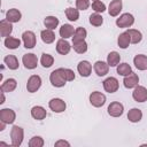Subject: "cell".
Listing matches in <instances>:
<instances>
[{
    "label": "cell",
    "mask_w": 147,
    "mask_h": 147,
    "mask_svg": "<svg viewBox=\"0 0 147 147\" xmlns=\"http://www.w3.org/2000/svg\"><path fill=\"white\" fill-rule=\"evenodd\" d=\"M21 45V40L14 37H6L5 39V46L9 49H15L17 47H20Z\"/></svg>",
    "instance_id": "cell-32"
},
{
    "label": "cell",
    "mask_w": 147,
    "mask_h": 147,
    "mask_svg": "<svg viewBox=\"0 0 147 147\" xmlns=\"http://www.w3.org/2000/svg\"><path fill=\"white\" fill-rule=\"evenodd\" d=\"M40 63L44 68H49L53 65L54 63V57L51 55V54H47V53H42L41 55V59H40Z\"/></svg>",
    "instance_id": "cell-35"
},
{
    "label": "cell",
    "mask_w": 147,
    "mask_h": 147,
    "mask_svg": "<svg viewBox=\"0 0 147 147\" xmlns=\"http://www.w3.org/2000/svg\"><path fill=\"white\" fill-rule=\"evenodd\" d=\"M70 49H71V46H70V44H69L65 39L61 38V39L57 40V42H56V52H57L59 54H61V55H67V54L70 52Z\"/></svg>",
    "instance_id": "cell-16"
},
{
    "label": "cell",
    "mask_w": 147,
    "mask_h": 147,
    "mask_svg": "<svg viewBox=\"0 0 147 147\" xmlns=\"http://www.w3.org/2000/svg\"><path fill=\"white\" fill-rule=\"evenodd\" d=\"M64 75H65L67 82H71V80H74V79H75V72H74L71 69L64 68Z\"/></svg>",
    "instance_id": "cell-41"
},
{
    "label": "cell",
    "mask_w": 147,
    "mask_h": 147,
    "mask_svg": "<svg viewBox=\"0 0 147 147\" xmlns=\"http://www.w3.org/2000/svg\"><path fill=\"white\" fill-rule=\"evenodd\" d=\"M65 16H67V18H68L69 21L75 22V21H77V20L79 18V10L76 9V8L69 7V8L65 9Z\"/></svg>",
    "instance_id": "cell-34"
},
{
    "label": "cell",
    "mask_w": 147,
    "mask_h": 147,
    "mask_svg": "<svg viewBox=\"0 0 147 147\" xmlns=\"http://www.w3.org/2000/svg\"><path fill=\"white\" fill-rule=\"evenodd\" d=\"M44 25L47 29L54 30L59 25V18L55 17V16H46L45 20H44Z\"/></svg>",
    "instance_id": "cell-31"
},
{
    "label": "cell",
    "mask_w": 147,
    "mask_h": 147,
    "mask_svg": "<svg viewBox=\"0 0 147 147\" xmlns=\"http://www.w3.org/2000/svg\"><path fill=\"white\" fill-rule=\"evenodd\" d=\"M44 146V139L39 136L32 137L29 141V147H42Z\"/></svg>",
    "instance_id": "cell-38"
},
{
    "label": "cell",
    "mask_w": 147,
    "mask_h": 147,
    "mask_svg": "<svg viewBox=\"0 0 147 147\" xmlns=\"http://www.w3.org/2000/svg\"><path fill=\"white\" fill-rule=\"evenodd\" d=\"M94 68V71L98 76L102 77V76H106L108 74V70H109V64L107 62H103V61H96L93 65Z\"/></svg>",
    "instance_id": "cell-15"
},
{
    "label": "cell",
    "mask_w": 147,
    "mask_h": 147,
    "mask_svg": "<svg viewBox=\"0 0 147 147\" xmlns=\"http://www.w3.org/2000/svg\"><path fill=\"white\" fill-rule=\"evenodd\" d=\"M90 23L93 26H100L103 23V17L99 14V13H94L90 16Z\"/></svg>",
    "instance_id": "cell-37"
},
{
    "label": "cell",
    "mask_w": 147,
    "mask_h": 147,
    "mask_svg": "<svg viewBox=\"0 0 147 147\" xmlns=\"http://www.w3.org/2000/svg\"><path fill=\"white\" fill-rule=\"evenodd\" d=\"M22 62L26 69H34L38 64V59H37V55H34L33 53H28L23 55Z\"/></svg>",
    "instance_id": "cell-8"
},
{
    "label": "cell",
    "mask_w": 147,
    "mask_h": 147,
    "mask_svg": "<svg viewBox=\"0 0 147 147\" xmlns=\"http://www.w3.org/2000/svg\"><path fill=\"white\" fill-rule=\"evenodd\" d=\"M5 125H6V123H5V122H2V121H0V131L5 130Z\"/></svg>",
    "instance_id": "cell-43"
},
{
    "label": "cell",
    "mask_w": 147,
    "mask_h": 147,
    "mask_svg": "<svg viewBox=\"0 0 147 147\" xmlns=\"http://www.w3.org/2000/svg\"><path fill=\"white\" fill-rule=\"evenodd\" d=\"M11 32H13L11 23L7 20H2L0 22V34H1V37H9Z\"/></svg>",
    "instance_id": "cell-22"
},
{
    "label": "cell",
    "mask_w": 147,
    "mask_h": 147,
    "mask_svg": "<svg viewBox=\"0 0 147 147\" xmlns=\"http://www.w3.org/2000/svg\"><path fill=\"white\" fill-rule=\"evenodd\" d=\"M119 60H121V55L117 52H115V51L110 52L108 54V56H107V63L109 64V67H116V65H118Z\"/></svg>",
    "instance_id": "cell-28"
},
{
    "label": "cell",
    "mask_w": 147,
    "mask_h": 147,
    "mask_svg": "<svg viewBox=\"0 0 147 147\" xmlns=\"http://www.w3.org/2000/svg\"><path fill=\"white\" fill-rule=\"evenodd\" d=\"M40 37H41V40H42L45 44H52V42L55 40V33H54L53 30H51V29L42 30L41 33H40Z\"/></svg>",
    "instance_id": "cell-25"
},
{
    "label": "cell",
    "mask_w": 147,
    "mask_h": 147,
    "mask_svg": "<svg viewBox=\"0 0 147 147\" xmlns=\"http://www.w3.org/2000/svg\"><path fill=\"white\" fill-rule=\"evenodd\" d=\"M86 34H87V31L79 26L75 30V33H74V37H72V42H77V41H80V40H85L86 38Z\"/></svg>",
    "instance_id": "cell-30"
},
{
    "label": "cell",
    "mask_w": 147,
    "mask_h": 147,
    "mask_svg": "<svg viewBox=\"0 0 147 147\" xmlns=\"http://www.w3.org/2000/svg\"><path fill=\"white\" fill-rule=\"evenodd\" d=\"M16 86H17V82H16V79H14V78H8V79H6L2 84H1V92H3V93H8V92H13L15 88H16Z\"/></svg>",
    "instance_id": "cell-21"
},
{
    "label": "cell",
    "mask_w": 147,
    "mask_h": 147,
    "mask_svg": "<svg viewBox=\"0 0 147 147\" xmlns=\"http://www.w3.org/2000/svg\"><path fill=\"white\" fill-rule=\"evenodd\" d=\"M132 72V68L129 63L124 62V63H121L117 65V74L121 75V76H127Z\"/></svg>",
    "instance_id": "cell-33"
},
{
    "label": "cell",
    "mask_w": 147,
    "mask_h": 147,
    "mask_svg": "<svg viewBox=\"0 0 147 147\" xmlns=\"http://www.w3.org/2000/svg\"><path fill=\"white\" fill-rule=\"evenodd\" d=\"M130 36V39H131V44H138L141 41L142 39V34L139 30H136V29H129L126 31Z\"/></svg>",
    "instance_id": "cell-29"
},
{
    "label": "cell",
    "mask_w": 147,
    "mask_h": 147,
    "mask_svg": "<svg viewBox=\"0 0 147 147\" xmlns=\"http://www.w3.org/2000/svg\"><path fill=\"white\" fill-rule=\"evenodd\" d=\"M132 98L137 102H145V101H147V88L145 86L137 85L134 87V91L132 92Z\"/></svg>",
    "instance_id": "cell-6"
},
{
    "label": "cell",
    "mask_w": 147,
    "mask_h": 147,
    "mask_svg": "<svg viewBox=\"0 0 147 147\" xmlns=\"http://www.w3.org/2000/svg\"><path fill=\"white\" fill-rule=\"evenodd\" d=\"M16 118V114L13 109L3 108L0 110V121L5 122L6 124H13Z\"/></svg>",
    "instance_id": "cell-7"
},
{
    "label": "cell",
    "mask_w": 147,
    "mask_h": 147,
    "mask_svg": "<svg viewBox=\"0 0 147 147\" xmlns=\"http://www.w3.org/2000/svg\"><path fill=\"white\" fill-rule=\"evenodd\" d=\"M5 102V95H3V92H2V94H1V101H0V103H3Z\"/></svg>",
    "instance_id": "cell-44"
},
{
    "label": "cell",
    "mask_w": 147,
    "mask_h": 147,
    "mask_svg": "<svg viewBox=\"0 0 147 147\" xmlns=\"http://www.w3.org/2000/svg\"><path fill=\"white\" fill-rule=\"evenodd\" d=\"M41 86V78L38 75H32L30 76V78L28 79L26 83V90L30 93H34L37 92Z\"/></svg>",
    "instance_id": "cell-4"
},
{
    "label": "cell",
    "mask_w": 147,
    "mask_h": 147,
    "mask_svg": "<svg viewBox=\"0 0 147 147\" xmlns=\"http://www.w3.org/2000/svg\"><path fill=\"white\" fill-rule=\"evenodd\" d=\"M139 83V77L137 74H134L133 71L127 75V76H124V80H123V84L126 88H133L138 85Z\"/></svg>",
    "instance_id": "cell-14"
},
{
    "label": "cell",
    "mask_w": 147,
    "mask_h": 147,
    "mask_svg": "<svg viewBox=\"0 0 147 147\" xmlns=\"http://www.w3.org/2000/svg\"><path fill=\"white\" fill-rule=\"evenodd\" d=\"M142 118V111L139 108H132L129 110L127 113V119L132 123H137L140 122Z\"/></svg>",
    "instance_id": "cell-23"
},
{
    "label": "cell",
    "mask_w": 147,
    "mask_h": 147,
    "mask_svg": "<svg viewBox=\"0 0 147 147\" xmlns=\"http://www.w3.org/2000/svg\"><path fill=\"white\" fill-rule=\"evenodd\" d=\"M47 113H46V109L41 106H34L31 108V116L37 119V121H41L46 117Z\"/></svg>",
    "instance_id": "cell-19"
},
{
    "label": "cell",
    "mask_w": 147,
    "mask_h": 147,
    "mask_svg": "<svg viewBox=\"0 0 147 147\" xmlns=\"http://www.w3.org/2000/svg\"><path fill=\"white\" fill-rule=\"evenodd\" d=\"M92 9L95 11V13H103L106 10V5L103 2H101L100 0H96V1H93L92 3Z\"/></svg>",
    "instance_id": "cell-39"
},
{
    "label": "cell",
    "mask_w": 147,
    "mask_h": 147,
    "mask_svg": "<svg viewBox=\"0 0 147 147\" xmlns=\"http://www.w3.org/2000/svg\"><path fill=\"white\" fill-rule=\"evenodd\" d=\"M108 114L113 117H119L122 116L123 111H124V107L121 102H117V101H114L111 102L109 106H108Z\"/></svg>",
    "instance_id": "cell-10"
},
{
    "label": "cell",
    "mask_w": 147,
    "mask_h": 147,
    "mask_svg": "<svg viewBox=\"0 0 147 147\" xmlns=\"http://www.w3.org/2000/svg\"><path fill=\"white\" fill-rule=\"evenodd\" d=\"M93 1H96V0H93Z\"/></svg>",
    "instance_id": "cell-45"
},
{
    "label": "cell",
    "mask_w": 147,
    "mask_h": 147,
    "mask_svg": "<svg viewBox=\"0 0 147 147\" xmlns=\"http://www.w3.org/2000/svg\"><path fill=\"white\" fill-rule=\"evenodd\" d=\"M76 7L78 10H86L90 7V0H76Z\"/></svg>",
    "instance_id": "cell-40"
},
{
    "label": "cell",
    "mask_w": 147,
    "mask_h": 147,
    "mask_svg": "<svg viewBox=\"0 0 147 147\" xmlns=\"http://www.w3.org/2000/svg\"><path fill=\"white\" fill-rule=\"evenodd\" d=\"M75 33V29L72 25L70 24H63L61 28H60V36L63 38V39H67V38H70L72 37Z\"/></svg>",
    "instance_id": "cell-24"
},
{
    "label": "cell",
    "mask_w": 147,
    "mask_h": 147,
    "mask_svg": "<svg viewBox=\"0 0 147 147\" xmlns=\"http://www.w3.org/2000/svg\"><path fill=\"white\" fill-rule=\"evenodd\" d=\"M133 63L138 70H147V56L144 54H138L133 59Z\"/></svg>",
    "instance_id": "cell-18"
},
{
    "label": "cell",
    "mask_w": 147,
    "mask_h": 147,
    "mask_svg": "<svg viewBox=\"0 0 147 147\" xmlns=\"http://www.w3.org/2000/svg\"><path fill=\"white\" fill-rule=\"evenodd\" d=\"M72 47H74V51L78 54H83L87 51V44L85 40H80V41H77V42H72Z\"/></svg>",
    "instance_id": "cell-36"
},
{
    "label": "cell",
    "mask_w": 147,
    "mask_h": 147,
    "mask_svg": "<svg viewBox=\"0 0 147 147\" xmlns=\"http://www.w3.org/2000/svg\"><path fill=\"white\" fill-rule=\"evenodd\" d=\"M77 70L79 72V75L82 77H88L91 75V71H92V65L88 61L84 60V61H80L77 65Z\"/></svg>",
    "instance_id": "cell-13"
},
{
    "label": "cell",
    "mask_w": 147,
    "mask_h": 147,
    "mask_svg": "<svg viewBox=\"0 0 147 147\" xmlns=\"http://www.w3.org/2000/svg\"><path fill=\"white\" fill-rule=\"evenodd\" d=\"M21 17H22V14L18 9L16 8H11L9 9L7 13H6V20L9 21L10 23H16V22H20L21 21Z\"/></svg>",
    "instance_id": "cell-20"
},
{
    "label": "cell",
    "mask_w": 147,
    "mask_h": 147,
    "mask_svg": "<svg viewBox=\"0 0 147 147\" xmlns=\"http://www.w3.org/2000/svg\"><path fill=\"white\" fill-rule=\"evenodd\" d=\"M118 80L115 78V77H108L107 79L103 80V88L106 92L108 93H114L118 90Z\"/></svg>",
    "instance_id": "cell-11"
},
{
    "label": "cell",
    "mask_w": 147,
    "mask_h": 147,
    "mask_svg": "<svg viewBox=\"0 0 147 147\" xmlns=\"http://www.w3.org/2000/svg\"><path fill=\"white\" fill-rule=\"evenodd\" d=\"M134 23V17L130 13H124L122 14L117 20H116V25L118 28H129Z\"/></svg>",
    "instance_id": "cell-3"
},
{
    "label": "cell",
    "mask_w": 147,
    "mask_h": 147,
    "mask_svg": "<svg viewBox=\"0 0 147 147\" xmlns=\"http://www.w3.org/2000/svg\"><path fill=\"white\" fill-rule=\"evenodd\" d=\"M48 106H49L51 110H53L54 113H62V111H64L65 108H67L65 102H64L62 99H60V98H54V99H52V100L48 102Z\"/></svg>",
    "instance_id": "cell-9"
},
{
    "label": "cell",
    "mask_w": 147,
    "mask_h": 147,
    "mask_svg": "<svg viewBox=\"0 0 147 147\" xmlns=\"http://www.w3.org/2000/svg\"><path fill=\"white\" fill-rule=\"evenodd\" d=\"M117 44H118V46H119L121 48H123V49L127 48L129 45L131 44V39H130L129 33H127V32L121 33V34L118 36V38H117Z\"/></svg>",
    "instance_id": "cell-26"
},
{
    "label": "cell",
    "mask_w": 147,
    "mask_h": 147,
    "mask_svg": "<svg viewBox=\"0 0 147 147\" xmlns=\"http://www.w3.org/2000/svg\"><path fill=\"white\" fill-rule=\"evenodd\" d=\"M54 146H55V147H60V146H67V147H69L70 144H69L68 141H65V140H59V141L55 142Z\"/></svg>",
    "instance_id": "cell-42"
},
{
    "label": "cell",
    "mask_w": 147,
    "mask_h": 147,
    "mask_svg": "<svg viewBox=\"0 0 147 147\" xmlns=\"http://www.w3.org/2000/svg\"><path fill=\"white\" fill-rule=\"evenodd\" d=\"M90 102L93 107H102L106 103V95L101 92L94 91L90 94Z\"/></svg>",
    "instance_id": "cell-5"
},
{
    "label": "cell",
    "mask_w": 147,
    "mask_h": 147,
    "mask_svg": "<svg viewBox=\"0 0 147 147\" xmlns=\"http://www.w3.org/2000/svg\"><path fill=\"white\" fill-rule=\"evenodd\" d=\"M10 138H11V145L14 147L21 146V144L23 141V138H24L23 129L18 125H14L11 127V131H10Z\"/></svg>",
    "instance_id": "cell-2"
},
{
    "label": "cell",
    "mask_w": 147,
    "mask_h": 147,
    "mask_svg": "<svg viewBox=\"0 0 147 147\" xmlns=\"http://www.w3.org/2000/svg\"><path fill=\"white\" fill-rule=\"evenodd\" d=\"M22 40L25 48H33L36 46V34L32 31H25L22 34Z\"/></svg>",
    "instance_id": "cell-12"
},
{
    "label": "cell",
    "mask_w": 147,
    "mask_h": 147,
    "mask_svg": "<svg viewBox=\"0 0 147 147\" xmlns=\"http://www.w3.org/2000/svg\"><path fill=\"white\" fill-rule=\"evenodd\" d=\"M49 80L53 86L55 87H62L67 83V78L64 75V68H59L54 71L51 72L49 75Z\"/></svg>",
    "instance_id": "cell-1"
},
{
    "label": "cell",
    "mask_w": 147,
    "mask_h": 147,
    "mask_svg": "<svg viewBox=\"0 0 147 147\" xmlns=\"http://www.w3.org/2000/svg\"><path fill=\"white\" fill-rule=\"evenodd\" d=\"M122 0H113L110 3H109V7H108V13L110 16L115 17L117 16L121 10H122Z\"/></svg>",
    "instance_id": "cell-17"
},
{
    "label": "cell",
    "mask_w": 147,
    "mask_h": 147,
    "mask_svg": "<svg viewBox=\"0 0 147 147\" xmlns=\"http://www.w3.org/2000/svg\"><path fill=\"white\" fill-rule=\"evenodd\" d=\"M3 61H5V63H6V65L10 69V70H16V69H18V60H17V57L15 56V55H11V54H9V55H7L5 59H3Z\"/></svg>",
    "instance_id": "cell-27"
}]
</instances>
